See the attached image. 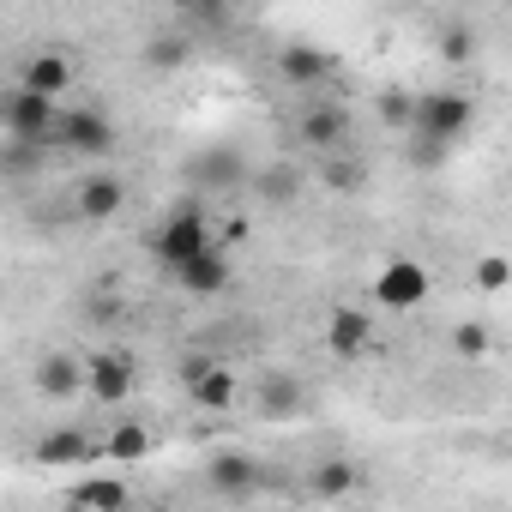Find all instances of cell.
Wrapping results in <instances>:
<instances>
[{"instance_id":"d4e9b609","label":"cell","mask_w":512,"mask_h":512,"mask_svg":"<svg viewBox=\"0 0 512 512\" xmlns=\"http://www.w3.org/2000/svg\"><path fill=\"white\" fill-rule=\"evenodd\" d=\"M470 284H476V290H488V296H494V290H506V284H512V260H506V253H482V260L470 266Z\"/></svg>"},{"instance_id":"44dd1931","label":"cell","mask_w":512,"mask_h":512,"mask_svg":"<svg viewBox=\"0 0 512 512\" xmlns=\"http://www.w3.org/2000/svg\"><path fill=\"white\" fill-rule=\"evenodd\" d=\"M356 482H362V470H356L350 458H326V464H314V476H308V488H314L320 500H344Z\"/></svg>"},{"instance_id":"7c38bea8","label":"cell","mask_w":512,"mask_h":512,"mask_svg":"<svg viewBox=\"0 0 512 512\" xmlns=\"http://www.w3.org/2000/svg\"><path fill=\"white\" fill-rule=\"evenodd\" d=\"M302 380L296 374H284V368H266L260 374V392H253V416L260 422H290L296 410H302Z\"/></svg>"},{"instance_id":"6da1fadb","label":"cell","mask_w":512,"mask_h":512,"mask_svg":"<svg viewBox=\"0 0 512 512\" xmlns=\"http://www.w3.org/2000/svg\"><path fill=\"white\" fill-rule=\"evenodd\" d=\"M61 97H49V91H31V85H19L13 79V91H7V103H0V127H7V139H43V145H55L61 151Z\"/></svg>"},{"instance_id":"cb8c5ba5","label":"cell","mask_w":512,"mask_h":512,"mask_svg":"<svg viewBox=\"0 0 512 512\" xmlns=\"http://www.w3.org/2000/svg\"><path fill=\"white\" fill-rule=\"evenodd\" d=\"M434 49H440L446 67H464V61L476 55V31H470V25H446V31L434 37Z\"/></svg>"},{"instance_id":"ffe728a7","label":"cell","mask_w":512,"mask_h":512,"mask_svg":"<svg viewBox=\"0 0 512 512\" xmlns=\"http://www.w3.org/2000/svg\"><path fill=\"white\" fill-rule=\"evenodd\" d=\"M151 428L145 422H115L109 428V440H103V458H115V464H139V458H151Z\"/></svg>"},{"instance_id":"1f68e13d","label":"cell","mask_w":512,"mask_h":512,"mask_svg":"<svg viewBox=\"0 0 512 512\" xmlns=\"http://www.w3.org/2000/svg\"><path fill=\"white\" fill-rule=\"evenodd\" d=\"M169 7H187V0H169Z\"/></svg>"},{"instance_id":"603a6c76","label":"cell","mask_w":512,"mask_h":512,"mask_svg":"<svg viewBox=\"0 0 512 512\" xmlns=\"http://www.w3.org/2000/svg\"><path fill=\"white\" fill-rule=\"evenodd\" d=\"M374 115H380L392 133H410V127H416V97H410V91H380V97H374Z\"/></svg>"},{"instance_id":"f1b7e54d","label":"cell","mask_w":512,"mask_h":512,"mask_svg":"<svg viewBox=\"0 0 512 512\" xmlns=\"http://www.w3.org/2000/svg\"><path fill=\"white\" fill-rule=\"evenodd\" d=\"M320 181H326L332 193H356V187H362V163H350V157H338V151H332V157H326V169H320Z\"/></svg>"},{"instance_id":"ba28073f","label":"cell","mask_w":512,"mask_h":512,"mask_svg":"<svg viewBox=\"0 0 512 512\" xmlns=\"http://www.w3.org/2000/svg\"><path fill=\"white\" fill-rule=\"evenodd\" d=\"M61 151H73V157H109L115 151V121L103 109H67L61 115Z\"/></svg>"},{"instance_id":"f546056e","label":"cell","mask_w":512,"mask_h":512,"mask_svg":"<svg viewBox=\"0 0 512 512\" xmlns=\"http://www.w3.org/2000/svg\"><path fill=\"white\" fill-rule=\"evenodd\" d=\"M187 19H193V31H217L223 25V0H187Z\"/></svg>"},{"instance_id":"2e32d148","label":"cell","mask_w":512,"mask_h":512,"mask_svg":"<svg viewBox=\"0 0 512 512\" xmlns=\"http://www.w3.org/2000/svg\"><path fill=\"white\" fill-rule=\"evenodd\" d=\"M139 61H145V73H181L193 61V31H151Z\"/></svg>"},{"instance_id":"e0dca14e","label":"cell","mask_w":512,"mask_h":512,"mask_svg":"<svg viewBox=\"0 0 512 512\" xmlns=\"http://www.w3.org/2000/svg\"><path fill=\"white\" fill-rule=\"evenodd\" d=\"M19 85H31V91H49V97H61L67 85H73V61L61 55V49H37L25 67H19Z\"/></svg>"},{"instance_id":"d6986e66","label":"cell","mask_w":512,"mask_h":512,"mask_svg":"<svg viewBox=\"0 0 512 512\" xmlns=\"http://www.w3.org/2000/svg\"><path fill=\"white\" fill-rule=\"evenodd\" d=\"M127 500H133V488H127V482H115V476H85V482H73V488H67V506L115 512V506H127Z\"/></svg>"},{"instance_id":"30bf717a","label":"cell","mask_w":512,"mask_h":512,"mask_svg":"<svg viewBox=\"0 0 512 512\" xmlns=\"http://www.w3.org/2000/svg\"><path fill=\"white\" fill-rule=\"evenodd\" d=\"M278 79L296 85V91H314V85L338 79V61H332L326 49H314V43H284V49H278Z\"/></svg>"},{"instance_id":"8992f818","label":"cell","mask_w":512,"mask_h":512,"mask_svg":"<svg viewBox=\"0 0 512 512\" xmlns=\"http://www.w3.org/2000/svg\"><path fill=\"white\" fill-rule=\"evenodd\" d=\"M133 356L127 350H91L85 356V392L97 398V404H127L133 398Z\"/></svg>"},{"instance_id":"9a60e30c","label":"cell","mask_w":512,"mask_h":512,"mask_svg":"<svg viewBox=\"0 0 512 512\" xmlns=\"http://www.w3.org/2000/svg\"><path fill=\"white\" fill-rule=\"evenodd\" d=\"M296 133H302V145L308 151H338L344 145V133H350V115H344V103H314L302 121H296Z\"/></svg>"},{"instance_id":"277c9868","label":"cell","mask_w":512,"mask_h":512,"mask_svg":"<svg viewBox=\"0 0 512 512\" xmlns=\"http://www.w3.org/2000/svg\"><path fill=\"white\" fill-rule=\"evenodd\" d=\"M181 386H187L193 410H211V416L241 404V374L229 362H217V356H187L181 362Z\"/></svg>"},{"instance_id":"5b68a950","label":"cell","mask_w":512,"mask_h":512,"mask_svg":"<svg viewBox=\"0 0 512 512\" xmlns=\"http://www.w3.org/2000/svg\"><path fill=\"white\" fill-rule=\"evenodd\" d=\"M428 296H434V278L422 260H386V272L374 278V302L386 314H416Z\"/></svg>"},{"instance_id":"7a4b0ae2","label":"cell","mask_w":512,"mask_h":512,"mask_svg":"<svg viewBox=\"0 0 512 512\" xmlns=\"http://www.w3.org/2000/svg\"><path fill=\"white\" fill-rule=\"evenodd\" d=\"M211 241H217V235H211V223H205V205H199V199H181V205L157 223L151 253L175 272V266H187V260H193V253H205Z\"/></svg>"},{"instance_id":"83f0119b","label":"cell","mask_w":512,"mask_h":512,"mask_svg":"<svg viewBox=\"0 0 512 512\" xmlns=\"http://www.w3.org/2000/svg\"><path fill=\"white\" fill-rule=\"evenodd\" d=\"M193 175H199V181H211V187H223V181H235V175H241V157H235V151H205V157L193 163Z\"/></svg>"},{"instance_id":"8fae6325","label":"cell","mask_w":512,"mask_h":512,"mask_svg":"<svg viewBox=\"0 0 512 512\" xmlns=\"http://www.w3.org/2000/svg\"><path fill=\"white\" fill-rule=\"evenodd\" d=\"M205 482L223 494V500H247L253 488H260V458L253 452H211V464H205Z\"/></svg>"},{"instance_id":"4fadbf2b","label":"cell","mask_w":512,"mask_h":512,"mask_svg":"<svg viewBox=\"0 0 512 512\" xmlns=\"http://www.w3.org/2000/svg\"><path fill=\"white\" fill-rule=\"evenodd\" d=\"M368 344H374V314H368V308H332V320H326V350H332L338 362H356Z\"/></svg>"},{"instance_id":"9c48e42d","label":"cell","mask_w":512,"mask_h":512,"mask_svg":"<svg viewBox=\"0 0 512 512\" xmlns=\"http://www.w3.org/2000/svg\"><path fill=\"white\" fill-rule=\"evenodd\" d=\"M229 278H235V266H229V247H223V241H211L205 253H193L187 266H175V284H181L187 296H223Z\"/></svg>"},{"instance_id":"4316f807","label":"cell","mask_w":512,"mask_h":512,"mask_svg":"<svg viewBox=\"0 0 512 512\" xmlns=\"http://www.w3.org/2000/svg\"><path fill=\"white\" fill-rule=\"evenodd\" d=\"M488 344H494V338H488V326H482V320H458V326H452V350H458L464 362H482V356H488Z\"/></svg>"},{"instance_id":"5bb4252c","label":"cell","mask_w":512,"mask_h":512,"mask_svg":"<svg viewBox=\"0 0 512 512\" xmlns=\"http://www.w3.org/2000/svg\"><path fill=\"white\" fill-rule=\"evenodd\" d=\"M31 386H37L43 398H73V392H85V362L67 356V350H49V356H37Z\"/></svg>"},{"instance_id":"7402d4cb","label":"cell","mask_w":512,"mask_h":512,"mask_svg":"<svg viewBox=\"0 0 512 512\" xmlns=\"http://www.w3.org/2000/svg\"><path fill=\"white\" fill-rule=\"evenodd\" d=\"M49 151H55V145H43V139H7L0 163H7V175H13V181H31V169H43V163H49Z\"/></svg>"},{"instance_id":"ac0fdd59","label":"cell","mask_w":512,"mask_h":512,"mask_svg":"<svg viewBox=\"0 0 512 512\" xmlns=\"http://www.w3.org/2000/svg\"><path fill=\"white\" fill-rule=\"evenodd\" d=\"M103 458V446H91L79 428H55V434H43L37 440V464H85V458Z\"/></svg>"},{"instance_id":"3957f363","label":"cell","mask_w":512,"mask_h":512,"mask_svg":"<svg viewBox=\"0 0 512 512\" xmlns=\"http://www.w3.org/2000/svg\"><path fill=\"white\" fill-rule=\"evenodd\" d=\"M470 127H476V103H470L464 91H428V97H416V127H410V139L452 145V139H464Z\"/></svg>"},{"instance_id":"52a82bcc","label":"cell","mask_w":512,"mask_h":512,"mask_svg":"<svg viewBox=\"0 0 512 512\" xmlns=\"http://www.w3.org/2000/svg\"><path fill=\"white\" fill-rule=\"evenodd\" d=\"M121 205H127V181L121 175H109V169L79 175V187H73V217L79 223H115Z\"/></svg>"},{"instance_id":"4dcf8cb0","label":"cell","mask_w":512,"mask_h":512,"mask_svg":"<svg viewBox=\"0 0 512 512\" xmlns=\"http://www.w3.org/2000/svg\"><path fill=\"white\" fill-rule=\"evenodd\" d=\"M217 241H223V247H235V241H247V217H229V223H223V235H217Z\"/></svg>"},{"instance_id":"484cf974","label":"cell","mask_w":512,"mask_h":512,"mask_svg":"<svg viewBox=\"0 0 512 512\" xmlns=\"http://www.w3.org/2000/svg\"><path fill=\"white\" fill-rule=\"evenodd\" d=\"M260 193H266L272 205H284V199H296V193H302V169H290V163H272V169L260 175Z\"/></svg>"}]
</instances>
